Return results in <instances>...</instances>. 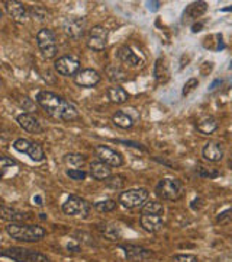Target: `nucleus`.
Instances as JSON below:
<instances>
[{"instance_id":"8fccbe9b","label":"nucleus","mask_w":232,"mask_h":262,"mask_svg":"<svg viewBox=\"0 0 232 262\" xmlns=\"http://www.w3.org/2000/svg\"><path fill=\"white\" fill-rule=\"evenodd\" d=\"M229 165H231V168H232V159H231V162H229Z\"/></svg>"},{"instance_id":"aec40b11","label":"nucleus","mask_w":232,"mask_h":262,"mask_svg":"<svg viewBox=\"0 0 232 262\" xmlns=\"http://www.w3.org/2000/svg\"><path fill=\"white\" fill-rule=\"evenodd\" d=\"M208 10V3L206 2H195V3H190L187 8H186L185 13H183V22H190V20H195L199 19L202 15H204V12Z\"/></svg>"},{"instance_id":"f03ea898","label":"nucleus","mask_w":232,"mask_h":262,"mask_svg":"<svg viewBox=\"0 0 232 262\" xmlns=\"http://www.w3.org/2000/svg\"><path fill=\"white\" fill-rule=\"evenodd\" d=\"M6 232L12 239L19 242H38L44 239L46 234L44 227L28 223H10L6 226Z\"/></svg>"},{"instance_id":"58836bf2","label":"nucleus","mask_w":232,"mask_h":262,"mask_svg":"<svg viewBox=\"0 0 232 262\" xmlns=\"http://www.w3.org/2000/svg\"><path fill=\"white\" fill-rule=\"evenodd\" d=\"M29 13H31V16L38 18L39 20H42V19L46 18V12L42 9V8H39V6H32L31 10H29Z\"/></svg>"},{"instance_id":"c9c22d12","label":"nucleus","mask_w":232,"mask_h":262,"mask_svg":"<svg viewBox=\"0 0 232 262\" xmlns=\"http://www.w3.org/2000/svg\"><path fill=\"white\" fill-rule=\"evenodd\" d=\"M197 84H199V80L195 79V77H192V79H189L187 82L183 86V91H182V95L183 96H187V95H190L193 91H195L196 88H197Z\"/></svg>"},{"instance_id":"423d86ee","label":"nucleus","mask_w":232,"mask_h":262,"mask_svg":"<svg viewBox=\"0 0 232 262\" xmlns=\"http://www.w3.org/2000/svg\"><path fill=\"white\" fill-rule=\"evenodd\" d=\"M149 192L145 188H134V189H128L119 194V204L128 210L132 208H138L142 207L147 200H148Z\"/></svg>"},{"instance_id":"1a4fd4ad","label":"nucleus","mask_w":232,"mask_h":262,"mask_svg":"<svg viewBox=\"0 0 232 262\" xmlns=\"http://www.w3.org/2000/svg\"><path fill=\"white\" fill-rule=\"evenodd\" d=\"M109 31L103 25H94L89 31L87 37V47L93 51H103L108 46Z\"/></svg>"},{"instance_id":"6e6552de","label":"nucleus","mask_w":232,"mask_h":262,"mask_svg":"<svg viewBox=\"0 0 232 262\" xmlns=\"http://www.w3.org/2000/svg\"><path fill=\"white\" fill-rule=\"evenodd\" d=\"M13 149L19 153H27L34 162H42L45 159V151L42 146L28 139H18L13 141Z\"/></svg>"},{"instance_id":"20e7f679","label":"nucleus","mask_w":232,"mask_h":262,"mask_svg":"<svg viewBox=\"0 0 232 262\" xmlns=\"http://www.w3.org/2000/svg\"><path fill=\"white\" fill-rule=\"evenodd\" d=\"M0 256L2 258H9V259L15 262H49V258L44 253L34 251V249L19 248V246L3 249L0 252Z\"/></svg>"},{"instance_id":"4be33fe9","label":"nucleus","mask_w":232,"mask_h":262,"mask_svg":"<svg viewBox=\"0 0 232 262\" xmlns=\"http://www.w3.org/2000/svg\"><path fill=\"white\" fill-rule=\"evenodd\" d=\"M99 230L105 239L112 241V242H116L122 239V229L116 223H103L99 226Z\"/></svg>"},{"instance_id":"2eb2a0df","label":"nucleus","mask_w":232,"mask_h":262,"mask_svg":"<svg viewBox=\"0 0 232 262\" xmlns=\"http://www.w3.org/2000/svg\"><path fill=\"white\" fill-rule=\"evenodd\" d=\"M16 121H18L20 128H23L25 131L31 133V134H39V133L44 131V127L41 125V122L38 121L37 117L32 115V114H19L18 117H16Z\"/></svg>"},{"instance_id":"37998d69","label":"nucleus","mask_w":232,"mask_h":262,"mask_svg":"<svg viewBox=\"0 0 232 262\" xmlns=\"http://www.w3.org/2000/svg\"><path fill=\"white\" fill-rule=\"evenodd\" d=\"M147 5H148V9L149 10H158V6H160V2H148Z\"/></svg>"},{"instance_id":"09e8293b","label":"nucleus","mask_w":232,"mask_h":262,"mask_svg":"<svg viewBox=\"0 0 232 262\" xmlns=\"http://www.w3.org/2000/svg\"><path fill=\"white\" fill-rule=\"evenodd\" d=\"M229 69H231V70H232V61H231V66H229Z\"/></svg>"},{"instance_id":"a18cd8bd","label":"nucleus","mask_w":232,"mask_h":262,"mask_svg":"<svg viewBox=\"0 0 232 262\" xmlns=\"http://www.w3.org/2000/svg\"><path fill=\"white\" fill-rule=\"evenodd\" d=\"M202 27H203V22H200V24H196V25H193V27H192V31H193V32H199V31H202Z\"/></svg>"},{"instance_id":"6ab92c4d","label":"nucleus","mask_w":232,"mask_h":262,"mask_svg":"<svg viewBox=\"0 0 232 262\" xmlns=\"http://www.w3.org/2000/svg\"><path fill=\"white\" fill-rule=\"evenodd\" d=\"M0 219L10 222V223H25L27 220H29V215L18 208L2 206L0 207Z\"/></svg>"},{"instance_id":"c03bdc74","label":"nucleus","mask_w":232,"mask_h":262,"mask_svg":"<svg viewBox=\"0 0 232 262\" xmlns=\"http://www.w3.org/2000/svg\"><path fill=\"white\" fill-rule=\"evenodd\" d=\"M34 203H37L38 206H44V201H42V196L41 195L34 196Z\"/></svg>"},{"instance_id":"f3484780","label":"nucleus","mask_w":232,"mask_h":262,"mask_svg":"<svg viewBox=\"0 0 232 262\" xmlns=\"http://www.w3.org/2000/svg\"><path fill=\"white\" fill-rule=\"evenodd\" d=\"M202 155L208 162H212V163H218L223 159V147L221 143L218 141H209L204 144L203 150H202Z\"/></svg>"},{"instance_id":"7ed1b4c3","label":"nucleus","mask_w":232,"mask_h":262,"mask_svg":"<svg viewBox=\"0 0 232 262\" xmlns=\"http://www.w3.org/2000/svg\"><path fill=\"white\" fill-rule=\"evenodd\" d=\"M185 194L183 184L174 178L161 179L156 187V195L163 201H177Z\"/></svg>"},{"instance_id":"4c0bfd02","label":"nucleus","mask_w":232,"mask_h":262,"mask_svg":"<svg viewBox=\"0 0 232 262\" xmlns=\"http://www.w3.org/2000/svg\"><path fill=\"white\" fill-rule=\"evenodd\" d=\"M173 262H199V259L190 253H178L173 256Z\"/></svg>"},{"instance_id":"9b49d317","label":"nucleus","mask_w":232,"mask_h":262,"mask_svg":"<svg viewBox=\"0 0 232 262\" xmlns=\"http://www.w3.org/2000/svg\"><path fill=\"white\" fill-rule=\"evenodd\" d=\"M94 151L99 160H102L103 163H106L111 168H121L123 165V158L121 153L108 146H96Z\"/></svg>"},{"instance_id":"b1692460","label":"nucleus","mask_w":232,"mask_h":262,"mask_svg":"<svg viewBox=\"0 0 232 262\" xmlns=\"http://www.w3.org/2000/svg\"><path fill=\"white\" fill-rule=\"evenodd\" d=\"M118 58L121 60L123 64L130 66V67H137V66H139V57L128 46H123V47L118 50Z\"/></svg>"},{"instance_id":"bb28decb","label":"nucleus","mask_w":232,"mask_h":262,"mask_svg":"<svg viewBox=\"0 0 232 262\" xmlns=\"http://www.w3.org/2000/svg\"><path fill=\"white\" fill-rule=\"evenodd\" d=\"M196 128L202 134H212L218 128V122L214 117H204L196 124Z\"/></svg>"},{"instance_id":"a878e982","label":"nucleus","mask_w":232,"mask_h":262,"mask_svg":"<svg viewBox=\"0 0 232 262\" xmlns=\"http://www.w3.org/2000/svg\"><path fill=\"white\" fill-rule=\"evenodd\" d=\"M112 122L119 127L122 130H130L134 125V120L131 118V115L125 111H116V113L112 115Z\"/></svg>"},{"instance_id":"e433bc0d","label":"nucleus","mask_w":232,"mask_h":262,"mask_svg":"<svg viewBox=\"0 0 232 262\" xmlns=\"http://www.w3.org/2000/svg\"><path fill=\"white\" fill-rule=\"evenodd\" d=\"M229 222H232V208L225 210L216 217V223H219V225H228Z\"/></svg>"},{"instance_id":"473e14b6","label":"nucleus","mask_w":232,"mask_h":262,"mask_svg":"<svg viewBox=\"0 0 232 262\" xmlns=\"http://www.w3.org/2000/svg\"><path fill=\"white\" fill-rule=\"evenodd\" d=\"M125 185V178L122 175H113L106 179V187H109L111 189H121Z\"/></svg>"},{"instance_id":"de8ad7c7","label":"nucleus","mask_w":232,"mask_h":262,"mask_svg":"<svg viewBox=\"0 0 232 262\" xmlns=\"http://www.w3.org/2000/svg\"><path fill=\"white\" fill-rule=\"evenodd\" d=\"M3 18V12H2V9H0V19Z\"/></svg>"},{"instance_id":"dca6fc26","label":"nucleus","mask_w":232,"mask_h":262,"mask_svg":"<svg viewBox=\"0 0 232 262\" xmlns=\"http://www.w3.org/2000/svg\"><path fill=\"white\" fill-rule=\"evenodd\" d=\"M3 5L8 10V13L12 16V19L19 22V24L23 22L28 16V10L25 8V5L18 2V0H6V2H3Z\"/></svg>"},{"instance_id":"f704fd0d","label":"nucleus","mask_w":232,"mask_h":262,"mask_svg":"<svg viewBox=\"0 0 232 262\" xmlns=\"http://www.w3.org/2000/svg\"><path fill=\"white\" fill-rule=\"evenodd\" d=\"M65 173H67L68 178L74 179V181H84L86 177H87V173L84 172L83 169H68Z\"/></svg>"},{"instance_id":"39448f33","label":"nucleus","mask_w":232,"mask_h":262,"mask_svg":"<svg viewBox=\"0 0 232 262\" xmlns=\"http://www.w3.org/2000/svg\"><path fill=\"white\" fill-rule=\"evenodd\" d=\"M37 44L41 54L44 58L49 60L54 58L58 53V47H57V38L53 29L42 28L38 31L37 34Z\"/></svg>"},{"instance_id":"7c9ffc66","label":"nucleus","mask_w":232,"mask_h":262,"mask_svg":"<svg viewBox=\"0 0 232 262\" xmlns=\"http://www.w3.org/2000/svg\"><path fill=\"white\" fill-rule=\"evenodd\" d=\"M18 162L8 156H0V178H5L12 168H16Z\"/></svg>"},{"instance_id":"393cba45","label":"nucleus","mask_w":232,"mask_h":262,"mask_svg":"<svg viewBox=\"0 0 232 262\" xmlns=\"http://www.w3.org/2000/svg\"><path fill=\"white\" fill-rule=\"evenodd\" d=\"M106 76L113 83H122V82H125L128 79L126 72L116 64H111L106 67Z\"/></svg>"},{"instance_id":"c756f323","label":"nucleus","mask_w":232,"mask_h":262,"mask_svg":"<svg viewBox=\"0 0 232 262\" xmlns=\"http://www.w3.org/2000/svg\"><path fill=\"white\" fill-rule=\"evenodd\" d=\"M84 162H86V158L79 153H67L64 156V163L71 168H80V166H83Z\"/></svg>"},{"instance_id":"4468645a","label":"nucleus","mask_w":232,"mask_h":262,"mask_svg":"<svg viewBox=\"0 0 232 262\" xmlns=\"http://www.w3.org/2000/svg\"><path fill=\"white\" fill-rule=\"evenodd\" d=\"M121 248L125 252V256L132 262H144L147 259H151L154 253L151 252L147 248H142V246H138V245H121Z\"/></svg>"},{"instance_id":"a19ab883","label":"nucleus","mask_w":232,"mask_h":262,"mask_svg":"<svg viewBox=\"0 0 232 262\" xmlns=\"http://www.w3.org/2000/svg\"><path fill=\"white\" fill-rule=\"evenodd\" d=\"M218 262H232V252L222 253V255L218 258Z\"/></svg>"},{"instance_id":"c85d7f7f","label":"nucleus","mask_w":232,"mask_h":262,"mask_svg":"<svg viewBox=\"0 0 232 262\" xmlns=\"http://www.w3.org/2000/svg\"><path fill=\"white\" fill-rule=\"evenodd\" d=\"M154 76H156V79H157L158 83H166L168 80V69L167 64H166V61L163 60V58H158L157 63H156V69H154Z\"/></svg>"},{"instance_id":"2f4dec72","label":"nucleus","mask_w":232,"mask_h":262,"mask_svg":"<svg viewBox=\"0 0 232 262\" xmlns=\"http://www.w3.org/2000/svg\"><path fill=\"white\" fill-rule=\"evenodd\" d=\"M116 201L115 200H103V201H97L94 204V208L99 211V213H111L116 208Z\"/></svg>"},{"instance_id":"79ce46f5","label":"nucleus","mask_w":232,"mask_h":262,"mask_svg":"<svg viewBox=\"0 0 232 262\" xmlns=\"http://www.w3.org/2000/svg\"><path fill=\"white\" fill-rule=\"evenodd\" d=\"M67 249H68V252H80V245L70 242V244L67 245Z\"/></svg>"},{"instance_id":"f8f14e48","label":"nucleus","mask_w":232,"mask_h":262,"mask_svg":"<svg viewBox=\"0 0 232 262\" xmlns=\"http://www.w3.org/2000/svg\"><path fill=\"white\" fill-rule=\"evenodd\" d=\"M64 32L73 39H79L84 35L86 31V19L80 18V16H71L64 20Z\"/></svg>"},{"instance_id":"a211bd4d","label":"nucleus","mask_w":232,"mask_h":262,"mask_svg":"<svg viewBox=\"0 0 232 262\" xmlns=\"http://www.w3.org/2000/svg\"><path fill=\"white\" fill-rule=\"evenodd\" d=\"M139 223H141V227L149 233H157L164 227V220L161 215L142 214L139 217Z\"/></svg>"},{"instance_id":"412c9836","label":"nucleus","mask_w":232,"mask_h":262,"mask_svg":"<svg viewBox=\"0 0 232 262\" xmlns=\"http://www.w3.org/2000/svg\"><path fill=\"white\" fill-rule=\"evenodd\" d=\"M90 175L97 181H106L112 177L111 166H108L106 163H103L102 160H96L90 163Z\"/></svg>"},{"instance_id":"ea45409f","label":"nucleus","mask_w":232,"mask_h":262,"mask_svg":"<svg viewBox=\"0 0 232 262\" xmlns=\"http://www.w3.org/2000/svg\"><path fill=\"white\" fill-rule=\"evenodd\" d=\"M115 141H116V143H119V144H125V146H128V147H134V149L147 151V147H145V146H142L141 143H137V141H131V140H115Z\"/></svg>"},{"instance_id":"0eeeda50","label":"nucleus","mask_w":232,"mask_h":262,"mask_svg":"<svg viewBox=\"0 0 232 262\" xmlns=\"http://www.w3.org/2000/svg\"><path fill=\"white\" fill-rule=\"evenodd\" d=\"M63 213L67 215H74V217H87L90 213V208L92 206L79 195H70L65 203L63 204Z\"/></svg>"},{"instance_id":"49530a36","label":"nucleus","mask_w":232,"mask_h":262,"mask_svg":"<svg viewBox=\"0 0 232 262\" xmlns=\"http://www.w3.org/2000/svg\"><path fill=\"white\" fill-rule=\"evenodd\" d=\"M222 12H232V6H228V8H223Z\"/></svg>"},{"instance_id":"9d476101","label":"nucleus","mask_w":232,"mask_h":262,"mask_svg":"<svg viewBox=\"0 0 232 262\" xmlns=\"http://www.w3.org/2000/svg\"><path fill=\"white\" fill-rule=\"evenodd\" d=\"M54 69L57 70V73H60L61 76L74 77L79 72H80V61L79 58H75L73 56H63L58 57L54 61Z\"/></svg>"},{"instance_id":"5701e85b","label":"nucleus","mask_w":232,"mask_h":262,"mask_svg":"<svg viewBox=\"0 0 232 262\" xmlns=\"http://www.w3.org/2000/svg\"><path fill=\"white\" fill-rule=\"evenodd\" d=\"M106 95H108V99L111 101L112 103H118V105H121V103H125L128 101V98H130V95L128 92L121 88V86H118V84H115V86H111V88H108V91H106Z\"/></svg>"},{"instance_id":"72a5a7b5","label":"nucleus","mask_w":232,"mask_h":262,"mask_svg":"<svg viewBox=\"0 0 232 262\" xmlns=\"http://www.w3.org/2000/svg\"><path fill=\"white\" fill-rule=\"evenodd\" d=\"M196 173H197L199 177H202V178H209V179L219 177V172H218V170L204 168V166H199V168H196Z\"/></svg>"},{"instance_id":"ddd939ff","label":"nucleus","mask_w":232,"mask_h":262,"mask_svg":"<svg viewBox=\"0 0 232 262\" xmlns=\"http://www.w3.org/2000/svg\"><path fill=\"white\" fill-rule=\"evenodd\" d=\"M102 76L94 69H83L74 76V83L80 88H94L96 84L100 83Z\"/></svg>"},{"instance_id":"f257e3e1","label":"nucleus","mask_w":232,"mask_h":262,"mask_svg":"<svg viewBox=\"0 0 232 262\" xmlns=\"http://www.w3.org/2000/svg\"><path fill=\"white\" fill-rule=\"evenodd\" d=\"M37 102L54 120L73 121L79 118V110L75 105L51 91H39L37 94Z\"/></svg>"},{"instance_id":"cd10ccee","label":"nucleus","mask_w":232,"mask_h":262,"mask_svg":"<svg viewBox=\"0 0 232 262\" xmlns=\"http://www.w3.org/2000/svg\"><path fill=\"white\" fill-rule=\"evenodd\" d=\"M141 214L163 215L164 214V206L160 201H147L141 207Z\"/></svg>"}]
</instances>
